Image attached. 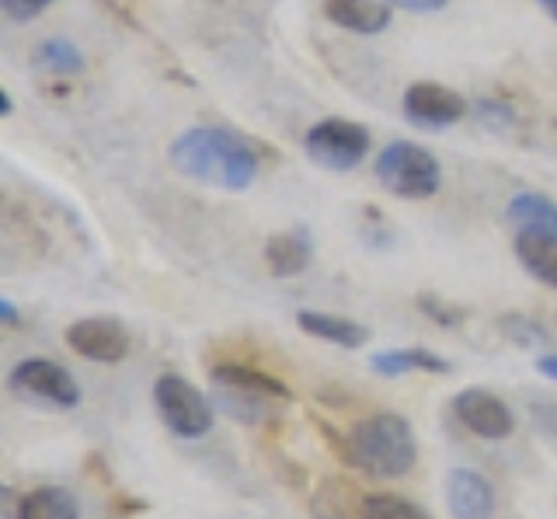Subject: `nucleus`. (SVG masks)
Returning a JSON list of instances; mask_svg holds the SVG:
<instances>
[{"instance_id":"f257e3e1","label":"nucleus","mask_w":557,"mask_h":519,"mask_svg":"<svg viewBox=\"0 0 557 519\" xmlns=\"http://www.w3.org/2000/svg\"><path fill=\"white\" fill-rule=\"evenodd\" d=\"M171 164L182 171L185 178L206 182L213 188H231L240 193L258 175L255 150L240 140L237 133L220 126H196L182 133L171 144Z\"/></svg>"},{"instance_id":"f03ea898","label":"nucleus","mask_w":557,"mask_h":519,"mask_svg":"<svg viewBox=\"0 0 557 519\" xmlns=\"http://www.w3.org/2000/svg\"><path fill=\"white\" fill-rule=\"evenodd\" d=\"M342 460L370 478H405L418 460V443L408 419L380 411L352 425L342 440Z\"/></svg>"},{"instance_id":"7ed1b4c3","label":"nucleus","mask_w":557,"mask_h":519,"mask_svg":"<svg viewBox=\"0 0 557 519\" xmlns=\"http://www.w3.org/2000/svg\"><path fill=\"white\" fill-rule=\"evenodd\" d=\"M376 178L387 193H394L400 199H429V196H435V188H440L443 171H440V161H435L425 147L408 144V140H394L380 150Z\"/></svg>"},{"instance_id":"20e7f679","label":"nucleus","mask_w":557,"mask_h":519,"mask_svg":"<svg viewBox=\"0 0 557 519\" xmlns=\"http://www.w3.org/2000/svg\"><path fill=\"white\" fill-rule=\"evenodd\" d=\"M153 401H157V411H161L164 425L182 440H202L216 422L213 405L206 401V394L196 391V384H188V380L178 373H164L157 380Z\"/></svg>"},{"instance_id":"39448f33","label":"nucleus","mask_w":557,"mask_h":519,"mask_svg":"<svg viewBox=\"0 0 557 519\" xmlns=\"http://www.w3.org/2000/svg\"><path fill=\"white\" fill-rule=\"evenodd\" d=\"M304 150L313 164L327 171H352L370 153V133L348 119H321L307 129Z\"/></svg>"},{"instance_id":"423d86ee","label":"nucleus","mask_w":557,"mask_h":519,"mask_svg":"<svg viewBox=\"0 0 557 519\" xmlns=\"http://www.w3.org/2000/svg\"><path fill=\"white\" fill-rule=\"evenodd\" d=\"M8 384L17 397H32V401H42L52 408H74L81 401V387L77 380L70 376V370H63L60 362L52 359H22L11 370Z\"/></svg>"},{"instance_id":"0eeeda50","label":"nucleus","mask_w":557,"mask_h":519,"mask_svg":"<svg viewBox=\"0 0 557 519\" xmlns=\"http://www.w3.org/2000/svg\"><path fill=\"white\" fill-rule=\"evenodd\" d=\"M453 415H457V422L467 432H474V436L492 440V443L509 440L516 429L512 408L505 405L498 394L484 391V387H470L453 397Z\"/></svg>"},{"instance_id":"6e6552de","label":"nucleus","mask_w":557,"mask_h":519,"mask_svg":"<svg viewBox=\"0 0 557 519\" xmlns=\"http://www.w3.org/2000/svg\"><path fill=\"white\" fill-rule=\"evenodd\" d=\"M66 345L91 362H119L129 356V332L115 318H84L66 328Z\"/></svg>"},{"instance_id":"1a4fd4ad","label":"nucleus","mask_w":557,"mask_h":519,"mask_svg":"<svg viewBox=\"0 0 557 519\" xmlns=\"http://www.w3.org/2000/svg\"><path fill=\"white\" fill-rule=\"evenodd\" d=\"M405 112L414 126H425V129H443L460 123L463 112H467V101L443 88V84H432V81H418L405 91Z\"/></svg>"},{"instance_id":"9d476101","label":"nucleus","mask_w":557,"mask_h":519,"mask_svg":"<svg viewBox=\"0 0 557 519\" xmlns=\"http://www.w3.org/2000/svg\"><path fill=\"white\" fill-rule=\"evenodd\" d=\"M446 502L453 519H492L495 516V489L484 474L457 467L446 481Z\"/></svg>"},{"instance_id":"9b49d317","label":"nucleus","mask_w":557,"mask_h":519,"mask_svg":"<svg viewBox=\"0 0 557 519\" xmlns=\"http://www.w3.org/2000/svg\"><path fill=\"white\" fill-rule=\"evenodd\" d=\"M213 384L220 391H237V394L261 397V401H278V405H286L293 397V391L283 380L265 370H255L248 362H220V367H213Z\"/></svg>"},{"instance_id":"f8f14e48","label":"nucleus","mask_w":557,"mask_h":519,"mask_svg":"<svg viewBox=\"0 0 557 519\" xmlns=\"http://www.w3.org/2000/svg\"><path fill=\"white\" fill-rule=\"evenodd\" d=\"M505 220H509V227L516 234L557 240V202L540 193H519L505 206Z\"/></svg>"},{"instance_id":"ddd939ff","label":"nucleus","mask_w":557,"mask_h":519,"mask_svg":"<svg viewBox=\"0 0 557 519\" xmlns=\"http://www.w3.org/2000/svg\"><path fill=\"white\" fill-rule=\"evenodd\" d=\"M313 519H370V498L348 481H324L310 498Z\"/></svg>"},{"instance_id":"4468645a","label":"nucleus","mask_w":557,"mask_h":519,"mask_svg":"<svg viewBox=\"0 0 557 519\" xmlns=\"http://www.w3.org/2000/svg\"><path fill=\"white\" fill-rule=\"evenodd\" d=\"M324 14L359 36H376L391 25V4L383 0H324Z\"/></svg>"},{"instance_id":"2eb2a0df","label":"nucleus","mask_w":557,"mask_h":519,"mask_svg":"<svg viewBox=\"0 0 557 519\" xmlns=\"http://www.w3.org/2000/svg\"><path fill=\"white\" fill-rule=\"evenodd\" d=\"M296 324H300V332L321 342H331V345H342V349H359V345H366V338H370V332H366L362 324L348 318H335V314H318V310H300Z\"/></svg>"},{"instance_id":"dca6fc26","label":"nucleus","mask_w":557,"mask_h":519,"mask_svg":"<svg viewBox=\"0 0 557 519\" xmlns=\"http://www.w3.org/2000/svg\"><path fill=\"white\" fill-rule=\"evenodd\" d=\"M14 519H77V498L60 484H42L17 498Z\"/></svg>"},{"instance_id":"f3484780","label":"nucleus","mask_w":557,"mask_h":519,"mask_svg":"<svg viewBox=\"0 0 557 519\" xmlns=\"http://www.w3.org/2000/svg\"><path fill=\"white\" fill-rule=\"evenodd\" d=\"M373 373L380 376H405V373H449V362L429 349H387L370 359Z\"/></svg>"},{"instance_id":"a211bd4d","label":"nucleus","mask_w":557,"mask_h":519,"mask_svg":"<svg viewBox=\"0 0 557 519\" xmlns=\"http://www.w3.org/2000/svg\"><path fill=\"white\" fill-rule=\"evenodd\" d=\"M516 258H519V265L527 269L536 283L557 289V240L516 234Z\"/></svg>"},{"instance_id":"6ab92c4d","label":"nucleus","mask_w":557,"mask_h":519,"mask_svg":"<svg viewBox=\"0 0 557 519\" xmlns=\"http://www.w3.org/2000/svg\"><path fill=\"white\" fill-rule=\"evenodd\" d=\"M265 262L275 275H300L310 265V237L304 231H286L269 237Z\"/></svg>"},{"instance_id":"aec40b11","label":"nucleus","mask_w":557,"mask_h":519,"mask_svg":"<svg viewBox=\"0 0 557 519\" xmlns=\"http://www.w3.org/2000/svg\"><path fill=\"white\" fill-rule=\"evenodd\" d=\"M35 63L49 74L66 77V74L84 71V53L70 39H46L39 49H35Z\"/></svg>"},{"instance_id":"412c9836","label":"nucleus","mask_w":557,"mask_h":519,"mask_svg":"<svg viewBox=\"0 0 557 519\" xmlns=\"http://www.w3.org/2000/svg\"><path fill=\"white\" fill-rule=\"evenodd\" d=\"M370 519H432L400 495H370Z\"/></svg>"},{"instance_id":"4be33fe9","label":"nucleus","mask_w":557,"mask_h":519,"mask_svg":"<svg viewBox=\"0 0 557 519\" xmlns=\"http://www.w3.org/2000/svg\"><path fill=\"white\" fill-rule=\"evenodd\" d=\"M418 310L429 314L435 324H443V328H457L463 321V307L443 304V300H435V297H418Z\"/></svg>"},{"instance_id":"5701e85b","label":"nucleus","mask_w":557,"mask_h":519,"mask_svg":"<svg viewBox=\"0 0 557 519\" xmlns=\"http://www.w3.org/2000/svg\"><path fill=\"white\" fill-rule=\"evenodd\" d=\"M52 4V0H0V8L11 22H32L39 18V14Z\"/></svg>"},{"instance_id":"b1692460","label":"nucleus","mask_w":557,"mask_h":519,"mask_svg":"<svg viewBox=\"0 0 557 519\" xmlns=\"http://www.w3.org/2000/svg\"><path fill=\"white\" fill-rule=\"evenodd\" d=\"M502 324H512V328H519V335H516V342H519V345H540V342H547L544 328L533 324V321H527V318H505Z\"/></svg>"},{"instance_id":"393cba45","label":"nucleus","mask_w":557,"mask_h":519,"mask_svg":"<svg viewBox=\"0 0 557 519\" xmlns=\"http://www.w3.org/2000/svg\"><path fill=\"white\" fill-rule=\"evenodd\" d=\"M391 8H405V11H418V14H425V11H440L446 8V0H387Z\"/></svg>"},{"instance_id":"a878e982","label":"nucleus","mask_w":557,"mask_h":519,"mask_svg":"<svg viewBox=\"0 0 557 519\" xmlns=\"http://www.w3.org/2000/svg\"><path fill=\"white\" fill-rule=\"evenodd\" d=\"M536 370L544 373L547 380H557V356H540L536 359Z\"/></svg>"},{"instance_id":"bb28decb","label":"nucleus","mask_w":557,"mask_h":519,"mask_svg":"<svg viewBox=\"0 0 557 519\" xmlns=\"http://www.w3.org/2000/svg\"><path fill=\"white\" fill-rule=\"evenodd\" d=\"M0 318H4V324L8 328H14L17 324V307L4 297V300H0Z\"/></svg>"},{"instance_id":"cd10ccee","label":"nucleus","mask_w":557,"mask_h":519,"mask_svg":"<svg viewBox=\"0 0 557 519\" xmlns=\"http://www.w3.org/2000/svg\"><path fill=\"white\" fill-rule=\"evenodd\" d=\"M540 8H544V11L550 14V18L557 22V0H540Z\"/></svg>"},{"instance_id":"c85d7f7f","label":"nucleus","mask_w":557,"mask_h":519,"mask_svg":"<svg viewBox=\"0 0 557 519\" xmlns=\"http://www.w3.org/2000/svg\"><path fill=\"white\" fill-rule=\"evenodd\" d=\"M109 4H119L122 8V4H129V0H109Z\"/></svg>"}]
</instances>
